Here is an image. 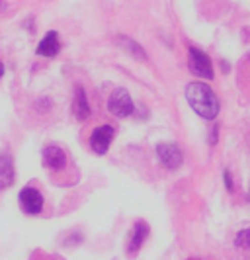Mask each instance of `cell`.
Segmentation results:
<instances>
[{"label":"cell","instance_id":"cell-16","mask_svg":"<svg viewBox=\"0 0 250 260\" xmlns=\"http://www.w3.org/2000/svg\"><path fill=\"white\" fill-rule=\"evenodd\" d=\"M33 260H59V258H55V256H45V254H35Z\"/></svg>","mask_w":250,"mask_h":260},{"label":"cell","instance_id":"cell-4","mask_svg":"<svg viewBox=\"0 0 250 260\" xmlns=\"http://www.w3.org/2000/svg\"><path fill=\"white\" fill-rule=\"evenodd\" d=\"M18 204H20V209L26 215H40L43 211V206H45V200H43V194L38 188L26 186L18 196Z\"/></svg>","mask_w":250,"mask_h":260},{"label":"cell","instance_id":"cell-1","mask_svg":"<svg viewBox=\"0 0 250 260\" xmlns=\"http://www.w3.org/2000/svg\"><path fill=\"white\" fill-rule=\"evenodd\" d=\"M186 100L192 106V110L203 119H215L221 112L217 94L205 82H190L186 86Z\"/></svg>","mask_w":250,"mask_h":260},{"label":"cell","instance_id":"cell-10","mask_svg":"<svg viewBox=\"0 0 250 260\" xmlns=\"http://www.w3.org/2000/svg\"><path fill=\"white\" fill-rule=\"evenodd\" d=\"M59 51H61L59 34H57L55 29H51V31H47V36L40 41V45H38V55L51 59V57H55V55H59Z\"/></svg>","mask_w":250,"mask_h":260},{"label":"cell","instance_id":"cell-20","mask_svg":"<svg viewBox=\"0 0 250 260\" xmlns=\"http://www.w3.org/2000/svg\"><path fill=\"white\" fill-rule=\"evenodd\" d=\"M190 260H199V258H190Z\"/></svg>","mask_w":250,"mask_h":260},{"label":"cell","instance_id":"cell-9","mask_svg":"<svg viewBox=\"0 0 250 260\" xmlns=\"http://www.w3.org/2000/svg\"><path fill=\"white\" fill-rule=\"evenodd\" d=\"M73 114L79 121H86L92 116V108L88 102V96L82 86H75V96H73Z\"/></svg>","mask_w":250,"mask_h":260},{"label":"cell","instance_id":"cell-18","mask_svg":"<svg viewBox=\"0 0 250 260\" xmlns=\"http://www.w3.org/2000/svg\"><path fill=\"white\" fill-rule=\"evenodd\" d=\"M4 8H6V4H4V2L0 0V10H4Z\"/></svg>","mask_w":250,"mask_h":260},{"label":"cell","instance_id":"cell-6","mask_svg":"<svg viewBox=\"0 0 250 260\" xmlns=\"http://www.w3.org/2000/svg\"><path fill=\"white\" fill-rule=\"evenodd\" d=\"M114 135H116V129H114L110 123L98 125V127L90 133V139H88L90 149H92L96 155H100V156L105 155L108 149H110V145H112V141H114Z\"/></svg>","mask_w":250,"mask_h":260},{"label":"cell","instance_id":"cell-8","mask_svg":"<svg viewBox=\"0 0 250 260\" xmlns=\"http://www.w3.org/2000/svg\"><path fill=\"white\" fill-rule=\"evenodd\" d=\"M149 233H151L149 223L143 221V219L135 221V225L131 227V233H129V239H127V252H129V256H135L141 250V247L145 245Z\"/></svg>","mask_w":250,"mask_h":260},{"label":"cell","instance_id":"cell-7","mask_svg":"<svg viewBox=\"0 0 250 260\" xmlns=\"http://www.w3.org/2000/svg\"><path fill=\"white\" fill-rule=\"evenodd\" d=\"M41 160H43V167L47 170H51V172H61L68 165L66 153L57 145H47L43 149V153H41Z\"/></svg>","mask_w":250,"mask_h":260},{"label":"cell","instance_id":"cell-17","mask_svg":"<svg viewBox=\"0 0 250 260\" xmlns=\"http://www.w3.org/2000/svg\"><path fill=\"white\" fill-rule=\"evenodd\" d=\"M4 75V63H2V59H0V78Z\"/></svg>","mask_w":250,"mask_h":260},{"label":"cell","instance_id":"cell-2","mask_svg":"<svg viewBox=\"0 0 250 260\" xmlns=\"http://www.w3.org/2000/svg\"><path fill=\"white\" fill-rule=\"evenodd\" d=\"M188 69L199 78H205L211 80L215 78V71H213V63H211V57L207 53H203L198 47H188Z\"/></svg>","mask_w":250,"mask_h":260},{"label":"cell","instance_id":"cell-3","mask_svg":"<svg viewBox=\"0 0 250 260\" xmlns=\"http://www.w3.org/2000/svg\"><path fill=\"white\" fill-rule=\"evenodd\" d=\"M108 112L112 116H116L118 119L129 117L135 112V104H133L131 94L125 90V88H116V90L110 94V98H108Z\"/></svg>","mask_w":250,"mask_h":260},{"label":"cell","instance_id":"cell-12","mask_svg":"<svg viewBox=\"0 0 250 260\" xmlns=\"http://www.w3.org/2000/svg\"><path fill=\"white\" fill-rule=\"evenodd\" d=\"M118 41L123 45V49L125 51H129L135 57V59H139V61H147L149 57H147V53H145V49L137 43V41H133L131 38H125V36H119L118 38Z\"/></svg>","mask_w":250,"mask_h":260},{"label":"cell","instance_id":"cell-15","mask_svg":"<svg viewBox=\"0 0 250 260\" xmlns=\"http://www.w3.org/2000/svg\"><path fill=\"white\" fill-rule=\"evenodd\" d=\"M219 141V125H211L209 129V145H215Z\"/></svg>","mask_w":250,"mask_h":260},{"label":"cell","instance_id":"cell-11","mask_svg":"<svg viewBox=\"0 0 250 260\" xmlns=\"http://www.w3.org/2000/svg\"><path fill=\"white\" fill-rule=\"evenodd\" d=\"M14 182V162L8 153H0V190L12 186Z\"/></svg>","mask_w":250,"mask_h":260},{"label":"cell","instance_id":"cell-5","mask_svg":"<svg viewBox=\"0 0 250 260\" xmlns=\"http://www.w3.org/2000/svg\"><path fill=\"white\" fill-rule=\"evenodd\" d=\"M157 156L160 165L166 170H178L184 162V155L176 143H160L157 145Z\"/></svg>","mask_w":250,"mask_h":260},{"label":"cell","instance_id":"cell-13","mask_svg":"<svg viewBox=\"0 0 250 260\" xmlns=\"http://www.w3.org/2000/svg\"><path fill=\"white\" fill-rule=\"evenodd\" d=\"M235 247L244 248V250H250V227H248V229L238 231L237 237H235Z\"/></svg>","mask_w":250,"mask_h":260},{"label":"cell","instance_id":"cell-14","mask_svg":"<svg viewBox=\"0 0 250 260\" xmlns=\"http://www.w3.org/2000/svg\"><path fill=\"white\" fill-rule=\"evenodd\" d=\"M223 180H225V188H227V192H235V184H233V176H231V170H225L223 172Z\"/></svg>","mask_w":250,"mask_h":260},{"label":"cell","instance_id":"cell-19","mask_svg":"<svg viewBox=\"0 0 250 260\" xmlns=\"http://www.w3.org/2000/svg\"><path fill=\"white\" fill-rule=\"evenodd\" d=\"M246 200H248V204H250V188H248V194H246Z\"/></svg>","mask_w":250,"mask_h":260}]
</instances>
